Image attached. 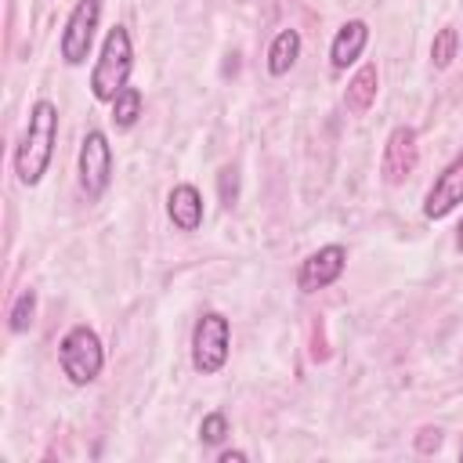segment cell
<instances>
[{
    "mask_svg": "<svg viewBox=\"0 0 463 463\" xmlns=\"http://www.w3.org/2000/svg\"><path fill=\"white\" fill-rule=\"evenodd\" d=\"M54 141H58V105L40 98V101H33L25 134L14 148V174L22 184L33 188L43 181V174L54 159Z\"/></svg>",
    "mask_w": 463,
    "mask_h": 463,
    "instance_id": "cell-1",
    "label": "cell"
},
{
    "mask_svg": "<svg viewBox=\"0 0 463 463\" xmlns=\"http://www.w3.org/2000/svg\"><path fill=\"white\" fill-rule=\"evenodd\" d=\"M130 69H134V43H130V33L127 25H112L105 33V43H101V54L94 61V72H90V94L98 101H112L127 80H130Z\"/></svg>",
    "mask_w": 463,
    "mask_h": 463,
    "instance_id": "cell-2",
    "label": "cell"
},
{
    "mask_svg": "<svg viewBox=\"0 0 463 463\" xmlns=\"http://www.w3.org/2000/svg\"><path fill=\"white\" fill-rule=\"evenodd\" d=\"M58 365L72 387H87L105 369V347L90 326H72L58 340Z\"/></svg>",
    "mask_w": 463,
    "mask_h": 463,
    "instance_id": "cell-3",
    "label": "cell"
},
{
    "mask_svg": "<svg viewBox=\"0 0 463 463\" xmlns=\"http://www.w3.org/2000/svg\"><path fill=\"white\" fill-rule=\"evenodd\" d=\"M232 351V322L221 311H206L199 315L195 329H192V365L203 376H213L224 369Z\"/></svg>",
    "mask_w": 463,
    "mask_h": 463,
    "instance_id": "cell-4",
    "label": "cell"
},
{
    "mask_svg": "<svg viewBox=\"0 0 463 463\" xmlns=\"http://www.w3.org/2000/svg\"><path fill=\"white\" fill-rule=\"evenodd\" d=\"M98 22H101V0H76V7L65 18V29H61V61L65 65H83L90 58Z\"/></svg>",
    "mask_w": 463,
    "mask_h": 463,
    "instance_id": "cell-5",
    "label": "cell"
},
{
    "mask_svg": "<svg viewBox=\"0 0 463 463\" xmlns=\"http://www.w3.org/2000/svg\"><path fill=\"white\" fill-rule=\"evenodd\" d=\"M112 181V145L105 130H87L80 141V188L87 199H101Z\"/></svg>",
    "mask_w": 463,
    "mask_h": 463,
    "instance_id": "cell-6",
    "label": "cell"
},
{
    "mask_svg": "<svg viewBox=\"0 0 463 463\" xmlns=\"http://www.w3.org/2000/svg\"><path fill=\"white\" fill-rule=\"evenodd\" d=\"M420 163V145H416V130L412 127H394L383 141V156H380V174L387 184H405L416 174Z\"/></svg>",
    "mask_w": 463,
    "mask_h": 463,
    "instance_id": "cell-7",
    "label": "cell"
},
{
    "mask_svg": "<svg viewBox=\"0 0 463 463\" xmlns=\"http://www.w3.org/2000/svg\"><path fill=\"white\" fill-rule=\"evenodd\" d=\"M347 268V250L340 242H329V246H318L315 253H307L300 260V271H297V286L304 293H318L326 286H333Z\"/></svg>",
    "mask_w": 463,
    "mask_h": 463,
    "instance_id": "cell-8",
    "label": "cell"
},
{
    "mask_svg": "<svg viewBox=\"0 0 463 463\" xmlns=\"http://www.w3.org/2000/svg\"><path fill=\"white\" fill-rule=\"evenodd\" d=\"M459 203H463V152L434 177V184H430V192H427V199H423V213H427L430 221H441V217H449Z\"/></svg>",
    "mask_w": 463,
    "mask_h": 463,
    "instance_id": "cell-9",
    "label": "cell"
},
{
    "mask_svg": "<svg viewBox=\"0 0 463 463\" xmlns=\"http://www.w3.org/2000/svg\"><path fill=\"white\" fill-rule=\"evenodd\" d=\"M166 213L177 232H199L203 228V192L188 181L174 184L166 195Z\"/></svg>",
    "mask_w": 463,
    "mask_h": 463,
    "instance_id": "cell-10",
    "label": "cell"
},
{
    "mask_svg": "<svg viewBox=\"0 0 463 463\" xmlns=\"http://www.w3.org/2000/svg\"><path fill=\"white\" fill-rule=\"evenodd\" d=\"M365 43H369V25H365L362 18L344 22V25L336 29L333 43H329V61H333V69H336V72H344L347 65H354V61L362 58Z\"/></svg>",
    "mask_w": 463,
    "mask_h": 463,
    "instance_id": "cell-11",
    "label": "cell"
},
{
    "mask_svg": "<svg viewBox=\"0 0 463 463\" xmlns=\"http://www.w3.org/2000/svg\"><path fill=\"white\" fill-rule=\"evenodd\" d=\"M376 90H380V72L373 61H365L351 80H347V90H344V109L351 116H365L376 101Z\"/></svg>",
    "mask_w": 463,
    "mask_h": 463,
    "instance_id": "cell-12",
    "label": "cell"
},
{
    "mask_svg": "<svg viewBox=\"0 0 463 463\" xmlns=\"http://www.w3.org/2000/svg\"><path fill=\"white\" fill-rule=\"evenodd\" d=\"M300 58V33L297 29H282L271 47H268V72L271 76H286Z\"/></svg>",
    "mask_w": 463,
    "mask_h": 463,
    "instance_id": "cell-13",
    "label": "cell"
},
{
    "mask_svg": "<svg viewBox=\"0 0 463 463\" xmlns=\"http://www.w3.org/2000/svg\"><path fill=\"white\" fill-rule=\"evenodd\" d=\"M109 105H112V123H116L119 130H130V127L141 119V105H145V101H141V90L127 83Z\"/></svg>",
    "mask_w": 463,
    "mask_h": 463,
    "instance_id": "cell-14",
    "label": "cell"
},
{
    "mask_svg": "<svg viewBox=\"0 0 463 463\" xmlns=\"http://www.w3.org/2000/svg\"><path fill=\"white\" fill-rule=\"evenodd\" d=\"M33 315H36V289H22L7 311V329L11 333H25L33 326Z\"/></svg>",
    "mask_w": 463,
    "mask_h": 463,
    "instance_id": "cell-15",
    "label": "cell"
},
{
    "mask_svg": "<svg viewBox=\"0 0 463 463\" xmlns=\"http://www.w3.org/2000/svg\"><path fill=\"white\" fill-rule=\"evenodd\" d=\"M456 47H459V33L445 25V29L434 36V43H430V61H434L438 69H449L452 58H456Z\"/></svg>",
    "mask_w": 463,
    "mask_h": 463,
    "instance_id": "cell-16",
    "label": "cell"
},
{
    "mask_svg": "<svg viewBox=\"0 0 463 463\" xmlns=\"http://www.w3.org/2000/svg\"><path fill=\"white\" fill-rule=\"evenodd\" d=\"M199 438L203 445H221L228 438V416L224 412H206L199 423Z\"/></svg>",
    "mask_w": 463,
    "mask_h": 463,
    "instance_id": "cell-17",
    "label": "cell"
},
{
    "mask_svg": "<svg viewBox=\"0 0 463 463\" xmlns=\"http://www.w3.org/2000/svg\"><path fill=\"white\" fill-rule=\"evenodd\" d=\"M235 184H239V177H235V166H224L221 170V199L232 206L235 203Z\"/></svg>",
    "mask_w": 463,
    "mask_h": 463,
    "instance_id": "cell-18",
    "label": "cell"
},
{
    "mask_svg": "<svg viewBox=\"0 0 463 463\" xmlns=\"http://www.w3.org/2000/svg\"><path fill=\"white\" fill-rule=\"evenodd\" d=\"M438 445H441V430H438V427H434V430H430V427L420 430V438H416V449H420V452H434Z\"/></svg>",
    "mask_w": 463,
    "mask_h": 463,
    "instance_id": "cell-19",
    "label": "cell"
},
{
    "mask_svg": "<svg viewBox=\"0 0 463 463\" xmlns=\"http://www.w3.org/2000/svg\"><path fill=\"white\" fill-rule=\"evenodd\" d=\"M246 459V452H239V449H232V452H221V463H242Z\"/></svg>",
    "mask_w": 463,
    "mask_h": 463,
    "instance_id": "cell-20",
    "label": "cell"
},
{
    "mask_svg": "<svg viewBox=\"0 0 463 463\" xmlns=\"http://www.w3.org/2000/svg\"><path fill=\"white\" fill-rule=\"evenodd\" d=\"M456 246L463 250V221H459V228H456Z\"/></svg>",
    "mask_w": 463,
    "mask_h": 463,
    "instance_id": "cell-21",
    "label": "cell"
},
{
    "mask_svg": "<svg viewBox=\"0 0 463 463\" xmlns=\"http://www.w3.org/2000/svg\"><path fill=\"white\" fill-rule=\"evenodd\" d=\"M459 459H463V452H459Z\"/></svg>",
    "mask_w": 463,
    "mask_h": 463,
    "instance_id": "cell-22",
    "label": "cell"
}]
</instances>
